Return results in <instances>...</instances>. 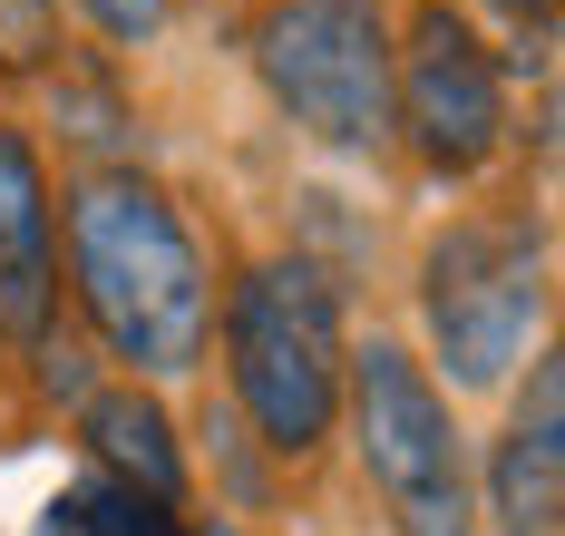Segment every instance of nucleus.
Listing matches in <instances>:
<instances>
[{
  "label": "nucleus",
  "mask_w": 565,
  "mask_h": 536,
  "mask_svg": "<svg viewBox=\"0 0 565 536\" xmlns=\"http://www.w3.org/2000/svg\"><path fill=\"white\" fill-rule=\"evenodd\" d=\"M68 274H78V312L98 322V342L137 371H195L205 332H215V293H205V254L185 235V215L167 205V185L88 176L68 195Z\"/></svg>",
  "instance_id": "nucleus-1"
},
{
  "label": "nucleus",
  "mask_w": 565,
  "mask_h": 536,
  "mask_svg": "<svg viewBox=\"0 0 565 536\" xmlns=\"http://www.w3.org/2000/svg\"><path fill=\"white\" fill-rule=\"evenodd\" d=\"M225 361H234V400L254 410L264 449L302 459V449L332 439V419H341V302L302 254H274V264H254L234 283Z\"/></svg>",
  "instance_id": "nucleus-2"
},
{
  "label": "nucleus",
  "mask_w": 565,
  "mask_h": 536,
  "mask_svg": "<svg viewBox=\"0 0 565 536\" xmlns=\"http://www.w3.org/2000/svg\"><path fill=\"white\" fill-rule=\"evenodd\" d=\"M254 68L292 127L322 147L391 137V20L381 0H274L254 30Z\"/></svg>",
  "instance_id": "nucleus-3"
},
{
  "label": "nucleus",
  "mask_w": 565,
  "mask_h": 536,
  "mask_svg": "<svg viewBox=\"0 0 565 536\" xmlns=\"http://www.w3.org/2000/svg\"><path fill=\"white\" fill-rule=\"evenodd\" d=\"M341 390H351V429H361V459L371 487L391 497L399 536H468V459H458V419L429 390V371L371 342V352H341Z\"/></svg>",
  "instance_id": "nucleus-4"
},
{
  "label": "nucleus",
  "mask_w": 565,
  "mask_h": 536,
  "mask_svg": "<svg viewBox=\"0 0 565 536\" xmlns=\"http://www.w3.org/2000/svg\"><path fill=\"white\" fill-rule=\"evenodd\" d=\"M419 302H429V342H439L458 390L508 380V361L526 352V332L546 312V244H536V225H498V215L449 225L429 244Z\"/></svg>",
  "instance_id": "nucleus-5"
},
{
  "label": "nucleus",
  "mask_w": 565,
  "mask_h": 536,
  "mask_svg": "<svg viewBox=\"0 0 565 536\" xmlns=\"http://www.w3.org/2000/svg\"><path fill=\"white\" fill-rule=\"evenodd\" d=\"M391 118L419 137V157L439 176H478L508 137V88L498 60L478 50V30L458 20L449 0H419L409 10V40L391 50Z\"/></svg>",
  "instance_id": "nucleus-6"
},
{
  "label": "nucleus",
  "mask_w": 565,
  "mask_h": 536,
  "mask_svg": "<svg viewBox=\"0 0 565 536\" xmlns=\"http://www.w3.org/2000/svg\"><path fill=\"white\" fill-rule=\"evenodd\" d=\"M50 312H58V205L40 176V147L20 127H0V332L50 342Z\"/></svg>",
  "instance_id": "nucleus-7"
},
{
  "label": "nucleus",
  "mask_w": 565,
  "mask_h": 536,
  "mask_svg": "<svg viewBox=\"0 0 565 536\" xmlns=\"http://www.w3.org/2000/svg\"><path fill=\"white\" fill-rule=\"evenodd\" d=\"M488 497H498V527L508 536H556V507H565V371L556 361H536L526 410H516L508 439H498Z\"/></svg>",
  "instance_id": "nucleus-8"
},
{
  "label": "nucleus",
  "mask_w": 565,
  "mask_h": 536,
  "mask_svg": "<svg viewBox=\"0 0 565 536\" xmlns=\"http://www.w3.org/2000/svg\"><path fill=\"white\" fill-rule=\"evenodd\" d=\"M78 439L98 449V478L137 487L147 507H175V497H185V449H175L167 410H157L147 390H98V400L78 410Z\"/></svg>",
  "instance_id": "nucleus-9"
},
{
  "label": "nucleus",
  "mask_w": 565,
  "mask_h": 536,
  "mask_svg": "<svg viewBox=\"0 0 565 536\" xmlns=\"http://www.w3.org/2000/svg\"><path fill=\"white\" fill-rule=\"evenodd\" d=\"M40 536H175L167 507H147L137 487H117V478H78V487H58Z\"/></svg>",
  "instance_id": "nucleus-10"
},
{
  "label": "nucleus",
  "mask_w": 565,
  "mask_h": 536,
  "mask_svg": "<svg viewBox=\"0 0 565 536\" xmlns=\"http://www.w3.org/2000/svg\"><path fill=\"white\" fill-rule=\"evenodd\" d=\"M50 50H58L50 0H0V68H40Z\"/></svg>",
  "instance_id": "nucleus-11"
},
{
  "label": "nucleus",
  "mask_w": 565,
  "mask_h": 536,
  "mask_svg": "<svg viewBox=\"0 0 565 536\" xmlns=\"http://www.w3.org/2000/svg\"><path fill=\"white\" fill-rule=\"evenodd\" d=\"M78 10H88V20H98L108 40H127V50L167 30V0H78Z\"/></svg>",
  "instance_id": "nucleus-12"
},
{
  "label": "nucleus",
  "mask_w": 565,
  "mask_h": 536,
  "mask_svg": "<svg viewBox=\"0 0 565 536\" xmlns=\"http://www.w3.org/2000/svg\"><path fill=\"white\" fill-rule=\"evenodd\" d=\"M498 10H516V20H536V30L556 20V0H498Z\"/></svg>",
  "instance_id": "nucleus-13"
}]
</instances>
